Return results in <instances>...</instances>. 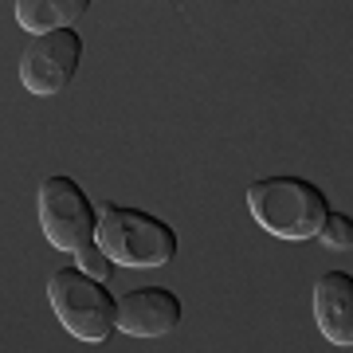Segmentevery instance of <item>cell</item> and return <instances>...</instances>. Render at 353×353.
Listing matches in <instances>:
<instances>
[{
  "instance_id": "1",
  "label": "cell",
  "mask_w": 353,
  "mask_h": 353,
  "mask_svg": "<svg viewBox=\"0 0 353 353\" xmlns=\"http://www.w3.org/2000/svg\"><path fill=\"white\" fill-rule=\"evenodd\" d=\"M248 212L275 240H318L330 216L326 192L306 176H263L248 185Z\"/></svg>"
},
{
  "instance_id": "2",
  "label": "cell",
  "mask_w": 353,
  "mask_h": 353,
  "mask_svg": "<svg viewBox=\"0 0 353 353\" xmlns=\"http://www.w3.org/2000/svg\"><path fill=\"white\" fill-rule=\"evenodd\" d=\"M102 252L122 267H161L176 255V232L161 216L126 208V204H102L99 208V240Z\"/></svg>"
},
{
  "instance_id": "3",
  "label": "cell",
  "mask_w": 353,
  "mask_h": 353,
  "mask_svg": "<svg viewBox=\"0 0 353 353\" xmlns=\"http://www.w3.org/2000/svg\"><path fill=\"white\" fill-rule=\"evenodd\" d=\"M48 303L59 318V326L79 341L99 345L118 330V303L106 283L83 275L79 267H63L48 279Z\"/></svg>"
},
{
  "instance_id": "4",
  "label": "cell",
  "mask_w": 353,
  "mask_h": 353,
  "mask_svg": "<svg viewBox=\"0 0 353 353\" xmlns=\"http://www.w3.org/2000/svg\"><path fill=\"white\" fill-rule=\"evenodd\" d=\"M36 212H39V228H43V236L55 252L79 255L99 240V208L90 204L83 185L71 181V176L39 181Z\"/></svg>"
},
{
  "instance_id": "5",
  "label": "cell",
  "mask_w": 353,
  "mask_h": 353,
  "mask_svg": "<svg viewBox=\"0 0 353 353\" xmlns=\"http://www.w3.org/2000/svg\"><path fill=\"white\" fill-rule=\"evenodd\" d=\"M79 59H83V36H79L75 28L39 36L20 55V83H24L28 94L51 99V94L67 90V83L75 79Z\"/></svg>"
},
{
  "instance_id": "6",
  "label": "cell",
  "mask_w": 353,
  "mask_h": 353,
  "mask_svg": "<svg viewBox=\"0 0 353 353\" xmlns=\"http://www.w3.org/2000/svg\"><path fill=\"white\" fill-rule=\"evenodd\" d=\"M181 326V299L169 287H138L118 299V330L130 338H165Z\"/></svg>"
},
{
  "instance_id": "7",
  "label": "cell",
  "mask_w": 353,
  "mask_h": 353,
  "mask_svg": "<svg viewBox=\"0 0 353 353\" xmlns=\"http://www.w3.org/2000/svg\"><path fill=\"white\" fill-rule=\"evenodd\" d=\"M314 322L330 345H353V275L326 271L314 283Z\"/></svg>"
},
{
  "instance_id": "8",
  "label": "cell",
  "mask_w": 353,
  "mask_h": 353,
  "mask_svg": "<svg viewBox=\"0 0 353 353\" xmlns=\"http://www.w3.org/2000/svg\"><path fill=\"white\" fill-rule=\"evenodd\" d=\"M87 8L90 0H16L12 16L24 32H32L39 39V36H51V32H67Z\"/></svg>"
},
{
  "instance_id": "9",
  "label": "cell",
  "mask_w": 353,
  "mask_h": 353,
  "mask_svg": "<svg viewBox=\"0 0 353 353\" xmlns=\"http://www.w3.org/2000/svg\"><path fill=\"white\" fill-rule=\"evenodd\" d=\"M318 240H322V248H330V252H345V248H353V216L330 212L326 224H322V232H318Z\"/></svg>"
},
{
  "instance_id": "10",
  "label": "cell",
  "mask_w": 353,
  "mask_h": 353,
  "mask_svg": "<svg viewBox=\"0 0 353 353\" xmlns=\"http://www.w3.org/2000/svg\"><path fill=\"white\" fill-rule=\"evenodd\" d=\"M75 267L83 271V275H90V279H99V283H106V279L114 275V267H118V263H114L106 252H102L99 243H90L87 252H79V255H75Z\"/></svg>"
}]
</instances>
